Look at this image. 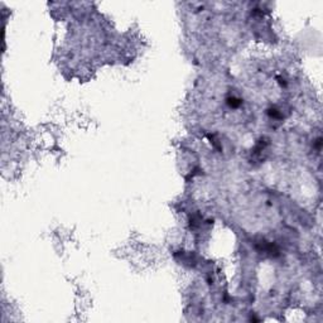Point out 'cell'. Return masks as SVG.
<instances>
[{"instance_id":"1","label":"cell","mask_w":323,"mask_h":323,"mask_svg":"<svg viewBox=\"0 0 323 323\" xmlns=\"http://www.w3.org/2000/svg\"><path fill=\"white\" fill-rule=\"evenodd\" d=\"M241 104H242V100H240V99H237V97H228L227 99V105L230 106V107H232V109H237L239 106H241Z\"/></svg>"},{"instance_id":"2","label":"cell","mask_w":323,"mask_h":323,"mask_svg":"<svg viewBox=\"0 0 323 323\" xmlns=\"http://www.w3.org/2000/svg\"><path fill=\"white\" fill-rule=\"evenodd\" d=\"M269 115L271 117H274V119H280V117H282V114H280L276 109H270L269 110Z\"/></svg>"}]
</instances>
